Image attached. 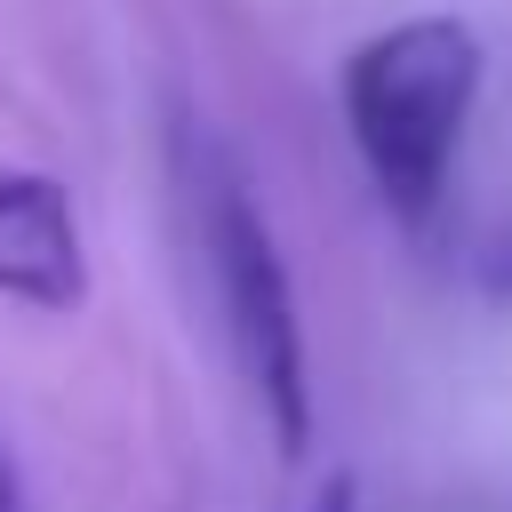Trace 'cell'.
Here are the masks:
<instances>
[{
  "instance_id": "obj_3",
  "label": "cell",
  "mask_w": 512,
  "mask_h": 512,
  "mask_svg": "<svg viewBox=\"0 0 512 512\" xmlns=\"http://www.w3.org/2000/svg\"><path fill=\"white\" fill-rule=\"evenodd\" d=\"M0 296H16L32 312L88 304V240H80V208L56 176H32V168L0 176Z\"/></svg>"
},
{
  "instance_id": "obj_4",
  "label": "cell",
  "mask_w": 512,
  "mask_h": 512,
  "mask_svg": "<svg viewBox=\"0 0 512 512\" xmlns=\"http://www.w3.org/2000/svg\"><path fill=\"white\" fill-rule=\"evenodd\" d=\"M312 512H352V472H328L320 496H312Z\"/></svg>"
},
{
  "instance_id": "obj_2",
  "label": "cell",
  "mask_w": 512,
  "mask_h": 512,
  "mask_svg": "<svg viewBox=\"0 0 512 512\" xmlns=\"http://www.w3.org/2000/svg\"><path fill=\"white\" fill-rule=\"evenodd\" d=\"M176 168L192 192V224H200V256L216 280L232 360H240L256 408L272 416L280 456H304L312 448V360H304V320H296V288H288V256L272 240V216L248 192L240 160L200 120L176 128Z\"/></svg>"
},
{
  "instance_id": "obj_1",
  "label": "cell",
  "mask_w": 512,
  "mask_h": 512,
  "mask_svg": "<svg viewBox=\"0 0 512 512\" xmlns=\"http://www.w3.org/2000/svg\"><path fill=\"white\" fill-rule=\"evenodd\" d=\"M480 80H488L480 32L464 16H440V8L384 24L344 56V80H336L344 136H352L376 200L408 232H424L440 216V200H448Z\"/></svg>"
},
{
  "instance_id": "obj_5",
  "label": "cell",
  "mask_w": 512,
  "mask_h": 512,
  "mask_svg": "<svg viewBox=\"0 0 512 512\" xmlns=\"http://www.w3.org/2000/svg\"><path fill=\"white\" fill-rule=\"evenodd\" d=\"M0 512H24V496H16V464L0 456Z\"/></svg>"
},
{
  "instance_id": "obj_6",
  "label": "cell",
  "mask_w": 512,
  "mask_h": 512,
  "mask_svg": "<svg viewBox=\"0 0 512 512\" xmlns=\"http://www.w3.org/2000/svg\"><path fill=\"white\" fill-rule=\"evenodd\" d=\"M496 288H504V296H512V248H504V256H496Z\"/></svg>"
}]
</instances>
